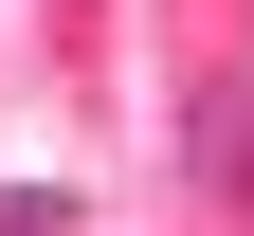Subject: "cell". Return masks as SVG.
<instances>
[{
	"label": "cell",
	"instance_id": "2",
	"mask_svg": "<svg viewBox=\"0 0 254 236\" xmlns=\"http://www.w3.org/2000/svg\"><path fill=\"white\" fill-rule=\"evenodd\" d=\"M0 236H73V200H37V182H0Z\"/></svg>",
	"mask_w": 254,
	"mask_h": 236
},
{
	"label": "cell",
	"instance_id": "1",
	"mask_svg": "<svg viewBox=\"0 0 254 236\" xmlns=\"http://www.w3.org/2000/svg\"><path fill=\"white\" fill-rule=\"evenodd\" d=\"M182 163L218 182V218H254V73H218L200 109H182Z\"/></svg>",
	"mask_w": 254,
	"mask_h": 236
}]
</instances>
